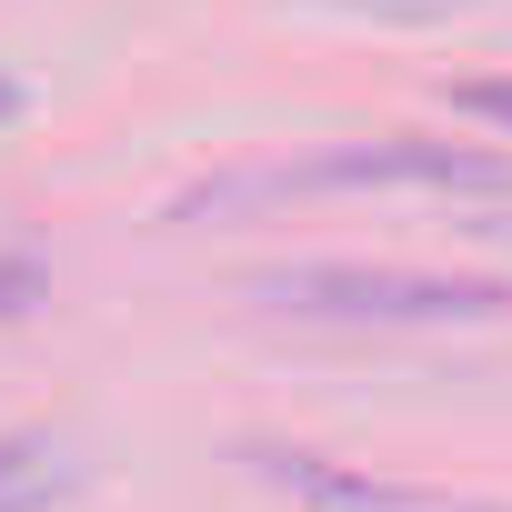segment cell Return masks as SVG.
<instances>
[{"instance_id": "6da1fadb", "label": "cell", "mask_w": 512, "mask_h": 512, "mask_svg": "<svg viewBox=\"0 0 512 512\" xmlns=\"http://www.w3.org/2000/svg\"><path fill=\"white\" fill-rule=\"evenodd\" d=\"M251 302L302 322H502L512 292L472 272H372V262H282L251 272Z\"/></svg>"}, {"instance_id": "7a4b0ae2", "label": "cell", "mask_w": 512, "mask_h": 512, "mask_svg": "<svg viewBox=\"0 0 512 512\" xmlns=\"http://www.w3.org/2000/svg\"><path fill=\"white\" fill-rule=\"evenodd\" d=\"M312 191H512V161L502 151H462V141H352V151H322V161H292V171H251V181H221L211 201H312Z\"/></svg>"}, {"instance_id": "3957f363", "label": "cell", "mask_w": 512, "mask_h": 512, "mask_svg": "<svg viewBox=\"0 0 512 512\" xmlns=\"http://www.w3.org/2000/svg\"><path fill=\"white\" fill-rule=\"evenodd\" d=\"M251 472L282 482L302 512H512V502H482V492H432V482H372L352 462H322V452H282V442H251Z\"/></svg>"}, {"instance_id": "277c9868", "label": "cell", "mask_w": 512, "mask_h": 512, "mask_svg": "<svg viewBox=\"0 0 512 512\" xmlns=\"http://www.w3.org/2000/svg\"><path fill=\"white\" fill-rule=\"evenodd\" d=\"M71 492V472L51 462V442H0V512H51Z\"/></svg>"}, {"instance_id": "5b68a950", "label": "cell", "mask_w": 512, "mask_h": 512, "mask_svg": "<svg viewBox=\"0 0 512 512\" xmlns=\"http://www.w3.org/2000/svg\"><path fill=\"white\" fill-rule=\"evenodd\" d=\"M452 111H472V121L512 131V81H452Z\"/></svg>"}, {"instance_id": "8992f818", "label": "cell", "mask_w": 512, "mask_h": 512, "mask_svg": "<svg viewBox=\"0 0 512 512\" xmlns=\"http://www.w3.org/2000/svg\"><path fill=\"white\" fill-rule=\"evenodd\" d=\"M342 11H392V21H442V11H462V0H342Z\"/></svg>"}, {"instance_id": "52a82bcc", "label": "cell", "mask_w": 512, "mask_h": 512, "mask_svg": "<svg viewBox=\"0 0 512 512\" xmlns=\"http://www.w3.org/2000/svg\"><path fill=\"white\" fill-rule=\"evenodd\" d=\"M0 121H21V81H0Z\"/></svg>"}, {"instance_id": "ba28073f", "label": "cell", "mask_w": 512, "mask_h": 512, "mask_svg": "<svg viewBox=\"0 0 512 512\" xmlns=\"http://www.w3.org/2000/svg\"><path fill=\"white\" fill-rule=\"evenodd\" d=\"M482 231H492V241H512V221H482Z\"/></svg>"}]
</instances>
